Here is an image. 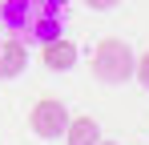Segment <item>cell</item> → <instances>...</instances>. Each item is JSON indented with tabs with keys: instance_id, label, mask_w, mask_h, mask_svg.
Returning a JSON list of instances; mask_svg holds the SVG:
<instances>
[{
	"instance_id": "obj_4",
	"label": "cell",
	"mask_w": 149,
	"mask_h": 145,
	"mask_svg": "<svg viewBox=\"0 0 149 145\" xmlns=\"http://www.w3.org/2000/svg\"><path fill=\"white\" fill-rule=\"evenodd\" d=\"M28 65V48L24 40H0V77L8 81V77H20Z\"/></svg>"
},
{
	"instance_id": "obj_8",
	"label": "cell",
	"mask_w": 149,
	"mask_h": 145,
	"mask_svg": "<svg viewBox=\"0 0 149 145\" xmlns=\"http://www.w3.org/2000/svg\"><path fill=\"white\" fill-rule=\"evenodd\" d=\"M97 145H121V141H97Z\"/></svg>"
},
{
	"instance_id": "obj_2",
	"label": "cell",
	"mask_w": 149,
	"mask_h": 145,
	"mask_svg": "<svg viewBox=\"0 0 149 145\" xmlns=\"http://www.w3.org/2000/svg\"><path fill=\"white\" fill-rule=\"evenodd\" d=\"M28 125H32V133H36V137L52 141V137H61V133H65V125H69V105H65V101L45 97V101H36V105H32Z\"/></svg>"
},
{
	"instance_id": "obj_3",
	"label": "cell",
	"mask_w": 149,
	"mask_h": 145,
	"mask_svg": "<svg viewBox=\"0 0 149 145\" xmlns=\"http://www.w3.org/2000/svg\"><path fill=\"white\" fill-rule=\"evenodd\" d=\"M77 45L73 40H61V36H52V40H45V52H40V61H45V69L52 72H69L77 65Z\"/></svg>"
},
{
	"instance_id": "obj_5",
	"label": "cell",
	"mask_w": 149,
	"mask_h": 145,
	"mask_svg": "<svg viewBox=\"0 0 149 145\" xmlns=\"http://www.w3.org/2000/svg\"><path fill=\"white\" fill-rule=\"evenodd\" d=\"M69 145H97L101 141V125L93 117H69V125H65V133H61Z\"/></svg>"
},
{
	"instance_id": "obj_6",
	"label": "cell",
	"mask_w": 149,
	"mask_h": 145,
	"mask_svg": "<svg viewBox=\"0 0 149 145\" xmlns=\"http://www.w3.org/2000/svg\"><path fill=\"white\" fill-rule=\"evenodd\" d=\"M133 77L141 81V89H149V48L137 56V61H133Z\"/></svg>"
},
{
	"instance_id": "obj_9",
	"label": "cell",
	"mask_w": 149,
	"mask_h": 145,
	"mask_svg": "<svg viewBox=\"0 0 149 145\" xmlns=\"http://www.w3.org/2000/svg\"><path fill=\"white\" fill-rule=\"evenodd\" d=\"M0 16H4V0H0Z\"/></svg>"
},
{
	"instance_id": "obj_1",
	"label": "cell",
	"mask_w": 149,
	"mask_h": 145,
	"mask_svg": "<svg viewBox=\"0 0 149 145\" xmlns=\"http://www.w3.org/2000/svg\"><path fill=\"white\" fill-rule=\"evenodd\" d=\"M133 48H129V40H121V36H105L97 45V52H93V72H97V81H105V85H125L129 77H133Z\"/></svg>"
},
{
	"instance_id": "obj_7",
	"label": "cell",
	"mask_w": 149,
	"mask_h": 145,
	"mask_svg": "<svg viewBox=\"0 0 149 145\" xmlns=\"http://www.w3.org/2000/svg\"><path fill=\"white\" fill-rule=\"evenodd\" d=\"M85 4H89V8H97V12H109V8H117L121 0H85Z\"/></svg>"
}]
</instances>
